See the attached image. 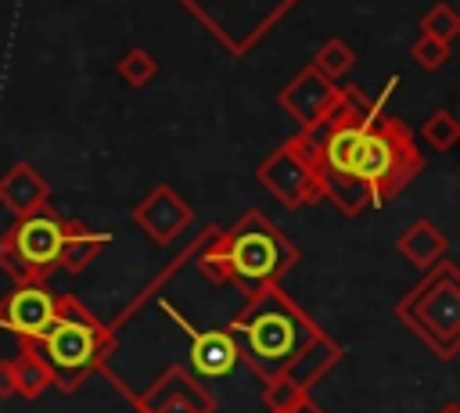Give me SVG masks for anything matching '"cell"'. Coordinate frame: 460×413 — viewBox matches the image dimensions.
Segmentation results:
<instances>
[{
  "label": "cell",
  "instance_id": "obj_27",
  "mask_svg": "<svg viewBox=\"0 0 460 413\" xmlns=\"http://www.w3.org/2000/svg\"><path fill=\"white\" fill-rule=\"evenodd\" d=\"M438 413H460V402H456V399H446V402L438 406Z\"/></svg>",
  "mask_w": 460,
  "mask_h": 413
},
{
  "label": "cell",
  "instance_id": "obj_23",
  "mask_svg": "<svg viewBox=\"0 0 460 413\" xmlns=\"http://www.w3.org/2000/svg\"><path fill=\"white\" fill-rule=\"evenodd\" d=\"M309 399V391L305 388H298L291 377H273V381H262V406L270 409V413H280V409H291V406H298V402H305Z\"/></svg>",
  "mask_w": 460,
  "mask_h": 413
},
{
  "label": "cell",
  "instance_id": "obj_4",
  "mask_svg": "<svg viewBox=\"0 0 460 413\" xmlns=\"http://www.w3.org/2000/svg\"><path fill=\"white\" fill-rule=\"evenodd\" d=\"M32 348L50 370V388L72 395L108 366V359L119 352V334L75 294H58V312Z\"/></svg>",
  "mask_w": 460,
  "mask_h": 413
},
{
  "label": "cell",
  "instance_id": "obj_2",
  "mask_svg": "<svg viewBox=\"0 0 460 413\" xmlns=\"http://www.w3.org/2000/svg\"><path fill=\"white\" fill-rule=\"evenodd\" d=\"M298 259H302L298 244L266 212L248 208L234 226L216 230V237L194 259V269L216 287L223 284L241 287V294L248 298L262 287L280 284V277Z\"/></svg>",
  "mask_w": 460,
  "mask_h": 413
},
{
  "label": "cell",
  "instance_id": "obj_9",
  "mask_svg": "<svg viewBox=\"0 0 460 413\" xmlns=\"http://www.w3.org/2000/svg\"><path fill=\"white\" fill-rule=\"evenodd\" d=\"M108 373V381L133 402L137 413H216V395L212 388L194 377L187 366H165L144 391H129L111 370H101Z\"/></svg>",
  "mask_w": 460,
  "mask_h": 413
},
{
  "label": "cell",
  "instance_id": "obj_25",
  "mask_svg": "<svg viewBox=\"0 0 460 413\" xmlns=\"http://www.w3.org/2000/svg\"><path fill=\"white\" fill-rule=\"evenodd\" d=\"M14 395V366H11V356L0 359V399H11Z\"/></svg>",
  "mask_w": 460,
  "mask_h": 413
},
{
  "label": "cell",
  "instance_id": "obj_17",
  "mask_svg": "<svg viewBox=\"0 0 460 413\" xmlns=\"http://www.w3.org/2000/svg\"><path fill=\"white\" fill-rule=\"evenodd\" d=\"M338 359H341V345H338L331 334H320L313 345H305V348L295 356V363L284 370V377H291L298 388L309 391ZM277 377H280V373H277Z\"/></svg>",
  "mask_w": 460,
  "mask_h": 413
},
{
  "label": "cell",
  "instance_id": "obj_6",
  "mask_svg": "<svg viewBox=\"0 0 460 413\" xmlns=\"http://www.w3.org/2000/svg\"><path fill=\"white\" fill-rule=\"evenodd\" d=\"M68 223L72 215H58L50 205L14 215V223L0 233V269L14 284H47V277L58 269Z\"/></svg>",
  "mask_w": 460,
  "mask_h": 413
},
{
  "label": "cell",
  "instance_id": "obj_8",
  "mask_svg": "<svg viewBox=\"0 0 460 413\" xmlns=\"http://www.w3.org/2000/svg\"><path fill=\"white\" fill-rule=\"evenodd\" d=\"M255 180L262 190H270L284 208H309L323 198L320 176H316V144L305 129L288 136L277 151H270L255 165Z\"/></svg>",
  "mask_w": 460,
  "mask_h": 413
},
{
  "label": "cell",
  "instance_id": "obj_7",
  "mask_svg": "<svg viewBox=\"0 0 460 413\" xmlns=\"http://www.w3.org/2000/svg\"><path fill=\"white\" fill-rule=\"evenodd\" d=\"M226 54L244 57L298 0H176Z\"/></svg>",
  "mask_w": 460,
  "mask_h": 413
},
{
  "label": "cell",
  "instance_id": "obj_15",
  "mask_svg": "<svg viewBox=\"0 0 460 413\" xmlns=\"http://www.w3.org/2000/svg\"><path fill=\"white\" fill-rule=\"evenodd\" d=\"M395 251L410 262V266H417L420 273H428L431 266H438L446 255H449V237H446V230L438 226V223H431V219H413L406 230H399V237H395Z\"/></svg>",
  "mask_w": 460,
  "mask_h": 413
},
{
  "label": "cell",
  "instance_id": "obj_1",
  "mask_svg": "<svg viewBox=\"0 0 460 413\" xmlns=\"http://www.w3.org/2000/svg\"><path fill=\"white\" fill-rule=\"evenodd\" d=\"M395 86L399 75H388L377 97L363 86H338L331 111L305 129L316 144L320 190L345 219L388 205L424 172V151L413 129L385 111Z\"/></svg>",
  "mask_w": 460,
  "mask_h": 413
},
{
  "label": "cell",
  "instance_id": "obj_3",
  "mask_svg": "<svg viewBox=\"0 0 460 413\" xmlns=\"http://www.w3.org/2000/svg\"><path fill=\"white\" fill-rule=\"evenodd\" d=\"M226 334L234 338L237 359L259 381H273L323 330L280 284H273L244 298L241 312L226 323Z\"/></svg>",
  "mask_w": 460,
  "mask_h": 413
},
{
  "label": "cell",
  "instance_id": "obj_26",
  "mask_svg": "<svg viewBox=\"0 0 460 413\" xmlns=\"http://www.w3.org/2000/svg\"><path fill=\"white\" fill-rule=\"evenodd\" d=\"M280 413H323L313 399H305V402H298V406H291V409H280Z\"/></svg>",
  "mask_w": 460,
  "mask_h": 413
},
{
  "label": "cell",
  "instance_id": "obj_24",
  "mask_svg": "<svg viewBox=\"0 0 460 413\" xmlns=\"http://www.w3.org/2000/svg\"><path fill=\"white\" fill-rule=\"evenodd\" d=\"M410 57H413V65H420L424 72H438V68L449 61V43L431 40V36L420 32V36L410 43Z\"/></svg>",
  "mask_w": 460,
  "mask_h": 413
},
{
  "label": "cell",
  "instance_id": "obj_22",
  "mask_svg": "<svg viewBox=\"0 0 460 413\" xmlns=\"http://www.w3.org/2000/svg\"><path fill=\"white\" fill-rule=\"evenodd\" d=\"M420 32L431 36V40H442V43H453L460 36V14L453 4H431L420 18Z\"/></svg>",
  "mask_w": 460,
  "mask_h": 413
},
{
  "label": "cell",
  "instance_id": "obj_5",
  "mask_svg": "<svg viewBox=\"0 0 460 413\" xmlns=\"http://www.w3.org/2000/svg\"><path fill=\"white\" fill-rule=\"evenodd\" d=\"M395 320L442 363L460 352V269L442 259L399 302Z\"/></svg>",
  "mask_w": 460,
  "mask_h": 413
},
{
  "label": "cell",
  "instance_id": "obj_13",
  "mask_svg": "<svg viewBox=\"0 0 460 413\" xmlns=\"http://www.w3.org/2000/svg\"><path fill=\"white\" fill-rule=\"evenodd\" d=\"M338 101V83L323 79L313 65L298 68L277 93V104L288 111L291 122H298V129H313L327 111L331 104Z\"/></svg>",
  "mask_w": 460,
  "mask_h": 413
},
{
  "label": "cell",
  "instance_id": "obj_21",
  "mask_svg": "<svg viewBox=\"0 0 460 413\" xmlns=\"http://www.w3.org/2000/svg\"><path fill=\"white\" fill-rule=\"evenodd\" d=\"M115 72H119V79H122L126 86L140 90V86H147V83L158 75V61H155L151 50H144V47H129V50L119 57Z\"/></svg>",
  "mask_w": 460,
  "mask_h": 413
},
{
  "label": "cell",
  "instance_id": "obj_14",
  "mask_svg": "<svg viewBox=\"0 0 460 413\" xmlns=\"http://www.w3.org/2000/svg\"><path fill=\"white\" fill-rule=\"evenodd\" d=\"M0 205L11 215H29L50 205V183L43 180V172L29 162H14L4 176H0Z\"/></svg>",
  "mask_w": 460,
  "mask_h": 413
},
{
  "label": "cell",
  "instance_id": "obj_10",
  "mask_svg": "<svg viewBox=\"0 0 460 413\" xmlns=\"http://www.w3.org/2000/svg\"><path fill=\"white\" fill-rule=\"evenodd\" d=\"M158 309L187 334V341H190L187 356H190V373L194 377H226V373H234V366L241 359H237V348H234V338L226 334V327H205L201 330L190 316H183L172 305L169 294H158Z\"/></svg>",
  "mask_w": 460,
  "mask_h": 413
},
{
  "label": "cell",
  "instance_id": "obj_19",
  "mask_svg": "<svg viewBox=\"0 0 460 413\" xmlns=\"http://www.w3.org/2000/svg\"><path fill=\"white\" fill-rule=\"evenodd\" d=\"M309 65H313L323 79L338 83V79H345V72L356 65V50H352V43H345L341 36H327V40L316 47V54H313Z\"/></svg>",
  "mask_w": 460,
  "mask_h": 413
},
{
  "label": "cell",
  "instance_id": "obj_11",
  "mask_svg": "<svg viewBox=\"0 0 460 413\" xmlns=\"http://www.w3.org/2000/svg\"><path fill=\"white\" fill-rule=\"evenodd\" d=\"M133 226L158 248L176 244V237L194 223V208L187 198H180L169 183H158L147 190V198H140L129 212Z\"/></svg>",
  "mask_w": 460,
  "mask_h": 413
},
{
  "label": "cell",
  "instance_id": "obj_20",
  "mask_svg": "<svg viewBox=\"0 0 460 413\" xmlns=\"http://www.w3.org/2000/svg\"><path fill=\"white\" fill-rule=\"evenodd\" d=\"M420 144H424L428 151H435V154L453 151V147L460 144V122H456V115H453L449 108L431 111V115L420 122Z\"/></svg>",
  "mask_w": 460,
  "mask_h": 413
},
{
  "label": "cell",
  "instance_id": "obj_16",
  "mask_svg": "<svg viewBox=\"0 0 460 413\" xmlns=\"http://www.w3.org/2000/svg\"><path fill=\"white\" fill-rule=\"evenodd\" d=\"M111 244V233L108 230H93L86 226L83 219H72L68 223V233H65V244H61V255H58V269L65 273H83L86 266L97 262V255Z\"/></svg>",
  "mask_w": 460,
  "mask_h": 413
},
{
  "label": "cell",
  "instance_id": "obj_18",
  "mask_svg": "<svg viewBox=\"0 0 460 413\" xmlns=\"http://www.w3.org/2000/svg\"><path fill=\"white\" fill-rule=\"evenodd\" d=\"M11 366H14V395L40 399L50 388V370H47V363L40 359V352L32 345L18 341V352L11 356Z\"/></svg>",
  "mask_w": 460,
  "mask_h": 413
},
{
  "label": "cell",
  "instance_id": "obj_12",
  "mask_svg": "<svg viewBox=\"0 0 460 413\" xmlns=\"http://www.w3.org/2000/svg\"><path fill=\"white\" fill-rule=\"evenodd\" d=\"M58 312V291L47 284H14L0 294V327L11 330L18 341H36Z\"/></svg>",
  "mask_w": 460,
  "mask_h": 413
}]
</instances>
